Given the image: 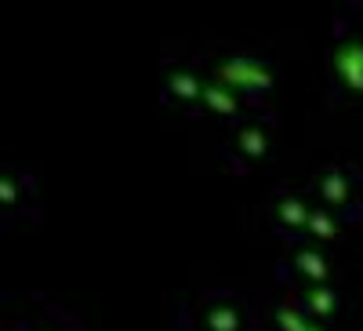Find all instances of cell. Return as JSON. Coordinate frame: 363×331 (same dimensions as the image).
I'll return each mask as SVG.
<instances>
[{"instance_id": "6da1fadb", "label": "cell", "mask_w": 363, "mask_h": 331, "mask_svg": "<svg viewBox=\"0 0 363 331\" xmlns=\"http://www.w3.org/2000/svg\"><path fill=\"white\" fill-rule=\"evenodd\" d=\"M218 84L233 87V92H251V87H272V70L255 63V58H225L218 66Z\"/></svg>"}, {"instance_id": "7a4b0ae2", "label": "cell", "mask_w": 363, "mask_h": 331, "mask_svg": "<svg viewBox=\"0 0 363 331\" xmlns=\"http://www.w3.org/2000/svg\"><path fill=\"white\" fill-rule=\"evenodd\" d=\"M203 106L211 109V113H218V116H233L236 113V92L233 87H225V84H218V80H211V84H203Z\"/></svg>"}, {"instance_id": "3957f363", "label": "cell", "mask_w": 363, "mask_h": 331, "mask_svg": "<svg viewBox=\"0 0 363 331\" xmlns=\"http://www.w3.org/2000/svg\"><path fill=\"white\" fill-rule=\"evenodd\" d=\"M338 73L349 87H363V48L359 44H345L338 51Z\"/></svg>"}, {"instance_id": "277c9868", "label": "cell", "mask_w": 363, "mask_h": 331, "mask_svg": "<svg viewBox=\"0 0 363 331\" xmlns=\"http://www.w3.org/2000/svg\"><path fill=\"white\" fill-rule=\"evenodd\" d=\"M171 92L178 95V99H186V102H193V99H203V84H200V77H193V73H171Z\"/></svg>"}, {"instance_id": "5b68a950", "label": "cell", "mask_w": 363, "mask_h": 331, "mask_svg": "<svg viewBox=\"0 0 363 331\" xmlns=\"http://www.w3.org/2000/svg\"><path fill=\"white\" fill-rule=\"evenodd\" d=\"M277 215H280L284 226H309V215H313V212H306V204H301V200L287 197V200L277 204Z\"/></svg>"}, {"instance_id": "8992f818", "label": "cell", "mask_w": 363, "mask_h": 331, "mask_svg": "<svg viewBox=\"0 0 363 331\" xmlns=\"http://www.w3.org/2000/svg\"><path fill=\"white\" fill-rule=\"evenodd\" d=\"M207 327L211 331H240V313L233 306H215L207 313Z\"/></svg>"}, {"instance_id": "52a82bcc", "label": "cell", "mask_w": 363, "mask_h": 331, "mask_svg": "<svg viewBox=\"0 0 363 331\" xmlns=\"http://www.w3.org/2000/svg\"><path fill=\"white\" fill-rule=\"evenodd\" d=\"M240 149H244L247 157H262L269 149V139L262 135V128H244L240 131Z\"/></svg>"}, {"instance_id": "ba28073f", "label": "cell", "mask_w": 363, "mask_h": 331, "mask_svg": "<svg viewBox=\"0 0 363 331\" xmlns=\"http://www.w3.org/2000/svg\"><path fill=\"white\" fill-rule=\"evenodd\" d=\"M277 320H280V327H284V331H320L316 324H309L306 317L294 313L291 306H280V310H277Z\"/></svg>"}, {"instance_id": "9c48e42d", "label": "cell", "mask_w": 363, "mask_h": 331, "mask_svg": "<svg viewBox=\"0 0 363 331\" xmlns=\"http://www.w3.org/2000/svg\"><path fill=\"white\" fill-rule=\"evenodd\" d=\"M298 266H301V273H309L313 281H323V277H327V262H323V255H316V251H301V255H298Z\"/></svg>"}, {"instance_id": "30bf717a", "label": "cell", "mask_w": 363, "mask_h": 331, "mask_svg": "<svg viewBox=\"0 0 363 331\" xmlns=\"http://www.w3.org/2000/svg\"><path fill=\"white\" fill-rule=\"evenodd\" d=\"M309 310L320 313V317H327L330 310H335V295H330L327 288H313L309 291Z\"/></svg>"}, {"instance_id": "8fae6325", "label": "cell", "mask_w": 363, "mask_h": 331, "mask_svg": "<svg viewBox=\"0 0 363 331\" xmlns=\"http://www.w3.org/2000/svg\"><path fill=\"white\" fill-rule=\"evenodd\" d=\"M309 229H313L316 237H323V240H327V237H335V222H330L323 212H313V215H309Z\"/></svg>"}, {"instance_id": "7c38bea8", "label": "cell", "mask_w": 363, "mask_h": 331, "mask_svg": "<svg viewBox=\"0 0 363 331\" xmlns=\"http://www.w3.org/2000/svg\"><path fill=\"white\" fill-rule=\"evenodd\" d=\"M320 190H323L327 200H342V193H345V186H342V178H338V175H327L323 183H320Z\"/></svg>"}, {"instance_id": "4fadbf2b", "label": "cell", "mask_w": 363, "mask_h": 331, "mask_svg": "<svg viewBox=\"0 0 363 331\" xmlns=\"http://www.w3.org/2000/svg\"><path fill=\"white\" fill-rule=\"evenodd\" d=\"M15 197H18L15 183H11L8 175H0V200H4V204H15Z\"/></svg>"}]
</instances>
